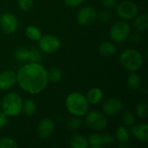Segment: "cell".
I'll use <instances>...</instances> for the list:
<instances>
[{
	"instance_id": "23",
	"label": "cell",
	"mask_w": 148,
	"mask_h": 148,
	"mask_svg": "<svg viewBox=\"0 0 148 148\" xmlns=\"http://www.w3.org/2000/svg\"><path fill=\"white\" fill-rule=\"evenodd\" d=\"M22 112L26 116H33L36 112V104L32 99H27L23 101V108Z\"/></svg>"
},
{
	"instance_id": "34",
	"label": "cell",
	"mask_w": 148,
	"mask_h": 148,
	"mask_svg": "<svg viewBox=\"0 0 148 148\" xmlns=\"http://www.w3.org/2000/svg\"><path fill=\"white\" fill-rule=\"evenodd\" d=\"M101 3L104 8L108 10L114 9L117 5V0H101Z\"/></svg>"
},
{
	"instance_id": "26",
	"label": "cell",
	"mask_w": 148,
	"mask_h": 148,
	"mask_svg": "<svg viewBox=\"0 0 148 148\" xmlns=\"http://www.w3.org/2000/svg\"><path fill=\"white\" fill-rule=\"evenodd\" d=\"M135 115L134 114L130 111V110H127L123 113L122 114V122L124 124V126L126 127H131L132 126H134L135 124Z\"/></svg>"
},
{
	"instance_id": "8",
	"label": "cell",
	"mask_w": 148,
	"mask_h": 148,
	"mask_svg": "<svg viewBox=\"0 0 148 148\" xmlns=\"http://www.w3.org/2000/svg\"><path fill=\"white\" fill-rule=\"evenodd\" d=\"M116 12L121 19L130 20L137 16L138 7L133 1L125 0L120 3H117Z\"/></svg>"
},
{
	"instance_id": "1",
	"label": "cell",
	"mask_w": 148,
	"mask_h": 148,
	"mask_svg": "<svg viewBox=\"0 0 148 148\" xmlns=\"http://www.w3.org/2000/svg\"><path fill=\"white\" fill-rule=\"evenodd\" d=\"M16 82L24 92L37 95L45 89L49 82L47 70L40 62L27 63L17 71Z\"/></svg>"
},
{
	"instance_id": "28",
	"label": "cell",
	"mask_w": 148,
	"mask_h": 148,
	"mask_svg": "<svg viewBox=\"0 0 148 148\" xmlns=\"http://www.w3.org/2000/svg\"><path fill=\"white\" fill-rule=\"evenodd\" d=\"M67 127L70 130H76L78 128H80L82 126V120L81 119V117L78 116H73L72 118L69 119L67 123Z\"/></svg>"
},
{
	"instance_id": "14",
	"label": "cell",
	"mask_w": 148,
	"mask_h": 148,
	"mask_svg": "<svg viewBox=\"0 0 148 148\" xmlns=\"http://www.w3.org/2000/svg\"><path fill=\"white\" fill-rule=\"evenodd\" d=\"M131 134L138 140L146 142L148 140L147 123H141L131 127Z\"/></svg>"
},
{
	"instance_id": "16",
	"label": "cell",
	"mask_w": 148,
	"mask_h": 148,
	"mask_svg": "<svg viewBox=\"0 0 148 148\" xmlns=\"http://www.w3.org/2000/svg\"><path fill=\"white\" fill-rule=\"evenodd\" d=\"M98 49H99V53L101 56L108 57V56H113L116 52L117 48H116V46H115V44L114 42H109V41H105V42H102L100 44Z\"/></svg>"
},
{
	"instance_id": "4",
	"label": "cell",
	"mask_w": 148,
	"mask_h": 148,
	"mask_svg": "<svg viewBox=\"0 0 148 148\" xmlns=\"http://www.w3.org/2000/svg\"><path fill=\"white\" fill-rule=\"evenodd\" d=\"M23 100L21 96L15 93L10 92L6 94L1 101L2 112L7 117H16L22 113Z\"/></svg>"
},
{
	"instance_id": "3",
	"label": "cell",
	"mask_w": 148,
	"mask_h": 148,
	"mask_svg": "<svg viewBox=\"0 0 148 148\" xmlns=\"http://www.w3.org/2000/svg\"><path fill=\"white\" fill-rule=\"evenodd\" d=\"M120 61L122 66L130 72L139 71L144 63L142 54L135 49H127L120 56Z\"/></svg>"
},
{
	"instance_id": "5",
	"label": "cell",
	"mask_w": 148,
	"mask_h": 148,
	"mask_svg": "<svg viewBox=\"0 0 148 148\" xmlns=\"http://www.w3.org/2000/svg\"><path fill=\"white\" fill-rule=\"evenodd\" d=\"M84 123L87 127H89L95 131H101L106 128L108 125V120L104 114L94 110L90 112H87L85 114Z\"/></svg>"
},
{
	"instance_id": "31",
	"label": "cell",
	"mask_w": 148,
	"mask_h": 148,
	"mask_svg": "<svg viewBox=\"0 0 148 148\" xmlns=\"http://www.w3.org/2000/svg\"><path fill=\"white\" fill-rule=\"evenodd\" d=\"M97 18L99 19V21L101 23H108L111 21L112 19V13L110 12L109 10L105 9L103 10H101L99 14H97Z\"/></svg>"
},
{
	"instance_id": "12",
	"label": "cell",
	"mask_w": 148,
	"mask_h": 148,
	"mask_svg": "<svg viewBox=\"0 0 148 148\" xmlns=\"http://www.w3.org/2000/svg\"><path fill=\"white\" fill-rule=\"evenodd\" d=\"M55 131V123L50 119H42L39 121L36 127V133L39 138L47 140L53 134Z\"/></svg>"
},
{
	"instance_id": "27",
	"label": "cell",
	"mask_w": 148,
	"mask_h": 148,
	"mask_svg": "<svg viewBox=\"0 0 148 148\" xmlns=\"http://www.w3.org/2000/svg\"><path fill=\"white\" fill-rule=\"evenodd\" d=\"M135 114L140 119H146L148 116V104L147 102H140L136 106Z\"/></svg>"
},
{
	"instance_id": "10",
	"label": "cell",
	"mask_w": 148,
	"mask_h": 148,
	"mask_svg": "<svg viewBox=\"0 0 148 148\" xmlns=\"http://www.w3.org/2000/svg\"><path fill=\"white\" fill-rule=\"evenodd\" d=\"M0 28L7 34L16 32L18 28V20L16 16L12 13H3L0 16Z\"/></svg>"
},
{
	"instance_id": "29",
	"label": "cell",
	"mask_w": 148,
	"mask_h": 148,
	"mask_svg": "<svg viewBox=\"0 0 148 148\" xmlns=\"http://www.w3.org/2000/svg\"><path fill=\"white\" fill-rule=\"evenodd\" d=\"M42 55L40 49H36V48L29 49V61L30 62H40L42 61Z\"/></svg>"
},
{
	"instance_id": "2",
	"label": "cell",
	"mask_w": 148,
	"mask_h": 148,
	"mask_svg": "<svg viewBox=\"0 0 148 148\" xmlns=\"http://www.w3.org/2000/svg\"><path fill=\"white\" fill-rule=\"evenodd\" d=\"M88 105L86 96L78 92L69 94L65 101V107L72 116H84L88 110Z\"/></svg>"
},
{
	"instance_id": "17",
	"label": "cell",
	"mask_w": 148,
	"mask_h": 148,
	"mask_svg": "<svg viewBox=\"0 0 148 148\" xmlns=\"http://www.w3.org/2000/svg\"><path fill=\"white\" fill-rule=\"evenodd\" d=\"M69 145L72 148H87L88 147V139L81 134H75L69 140Z\"/></svg>"
},
{
	"instance_id": "38",
	"label": "cell",
	"mask_w": 148,
	"mask_h": 148,
	"mask_svg": "<svg viewBox=\"0 0 148 148\" xmlns=\"http://www.w3.org/2000/svg\"><path fill=\"white\" fill-rule=\"evenodd\" d=\"M0 110H1V100H0Z\"/></svg>"
},
{
	"instance_id": "30",
	"label": "cell",
	"mask_w": 148,
	"mask_h": 148,
	"mask_svg": "<svg viewBox=\"0 0 148 148\" xmlns=\"http://www.w3.org/2000/svg\"><path fill=\"white\" fill-rule=\"evenodd\" d=\"M18 147L16 141L10 137L0 139V148H16Z\"/></svg>"
},
{
	"instance_id": "21",
	"label": "cell",
	"mask_w": 148,
	"mask_h": 148,
	"mask_svg": "<svg viewBox=\"0 0 148 148\" xmlns=\"http://www.w3.org/2000/svg\"><path fill=\"white\" fill-rule=\"evenodd\" d=\"M25 35L29 40L33 42H38L42 36L40 29L34 25H29L25 29Z\"/></svg>"
},
{
	"instance_id": "32",
	"label": "cell",
	"mask_w": 148,
	"mask_h": 148,
	"mask_svg": "<svg viewBox=\"0 0 148 148\" xmlns=\"http://www.w3.org/2000/svg\"><path fill=\"white\" fill-rule=\"evenodd\" d=\"M19 8L23 11H29L34 5V0H17Z\"/></svg>"
},
{
	"instance_id": "19",
	"label": "cell",
	"mask_w": 148,
	"mask_h": 148,
	"mask_svg": "<svg viewBox=\"0 0 148 148\" xmlns=\"http://www.w3.org/2000/svg\"><path fill=\"white\" fill-rule=\"evenodd\" d=\"M134 27L138 31L144 32L147 29L148 27V16L147 14L143 13L139 16H135L134 22Z\"/></svg>"
},
{
	"instance_id": "20",
	"label": "cell",
	"mask_w": 148,
	"mask_h": 148,
	"mask_svg": "<svg viewBox=\"0 0 148 148\" xmlns=\"http://www.w3.org/2000/svg\"><path fill=\"white\" fill-rule=\"evenodd\" d=\"M127 83L129 88L137 90L140 88L141 84H142V80H141V77L138 74H136L135 72H132L127 77Z\"/></svg>"
},
{
	"instance_id": "36",
	"label": "cell",
	"mask_w": 148,
	"mask_h": 148,
	"mask_svg": "<svg viewBox=\"0 0 148 148\" xmlns=\"http://www.w3.org/2000/svg\"><path fill=\"white\" fill-rule=\"evenodd\" d=\"M7 123V115L3 112H0V128H3Z\"/></svg>"
},
{
	"instance_id": "15",
	"label": "cell",
	"mask_w": 148,
	"mask_h": 148,
	"mask_svg": "<svg viewBox=\"0 0 148 148\" xmlns=\"http://www.w3.org/2000/svg\"><path fill=\"white\" fill-rule=\"evenodd\" d=\"M104 97V94L103 91L97 87H94L92 88H90L88 93H87V100L88 101V103L92 104V105H97L99 104L102 99Z\"/></svg>"
},
{
	"instance_id": "35",
	"label": "cell",
	"mask_w": 148,
	"mask_h": 148,
	"mask_svg": "<svg viewBox=\"0 0 148 148\" xmlns=\"http://www.w3.org/2000/svg\"><path fill=\"white\" fill-rule=\"evenodd\" d=\"M63 2L69 7H77L82 3L83 0H63Z\"/></svg>"
},
{
	"instance_id": "33",
	"label": "cell",
	"mask_w": 148,
	"mask_h": 148,
	"mask_svg": "<svg viewBox=\"0 0 148 148\" xmlns=\"http://www.w3.org/2000/svg\"><path fill=\"white\" fill-rule=\"evenodd\" d=\"M101 136H102V140H103L104 146H109L114 140V137L109 133H105V134H101Z\"/></svg>"
},
{
	"instance_id": "24",
	"label": "cell",
	"mask_w": 148,
	"mask_h": 148,
	"mask_svg": "<svg viewBox=\"0 0 148 148\" xmlns=\"http://www.w3.org/2000/svg\"><path fill=\"white\" fill-rule=\"evenodd\" d=\"M88 147L92 148H100L103 145L102 136L99 134H92L88 138Z\"/></svg>"
},
{
	"instance_id": "18",
	"label": "cell",
	"mask_w": 148,
	"mask_h": 148,
	"mask_svg": "<svg viewBox=\"0 0 148 148\" xmlns=\"http://www.w3.org/2000/svg\"><path fill=\"white\" fill-rule=\"evenodd\" d=\"M115 138L120 144L126 145L130 139V132L125 126H121L116 129Z\"/></svg>"
},
{
	"instance_id": "9",
	"label": "cell",
	"mask_w": 148,
	"mask_h": 148,
	"mask_svg": "<svg viewBox=\"0 0 148 148\" xmlns=\"http://www.w3.org/2000/svg\"><path fill=\"white\" fill-rule=\"evenodd\" d=\"M97 19V12L91 6L82 7L76 15V20L82 26H89Z\"/></svg>"
},
{
	"instance_id": "7",
	"label": "cell",
	"mask_w": 148,
	"mask_h": 148,
	"mask_svg": "<svg viewBox=\"0 0 148 148\" xmlns=\"http://www.w3.org/2000/svg\"><path fill=\"white\" fill-rule=\"evenodd\" d=\"M39 42V49L45 54L56 53L61 47V41L54 35L42 36Z\"/></svg>"
},
{
	"instance_id": "13",
	"label": "cell",
	"mask_w": 148,
	"mask_h": 148,
	"mask_svg": "<svg viewBox=\"0 0 148 148\" xmlns=\"http://www.w3.org/2000/svg\"><path fill=\"white\" fill-rule=\"evenodd\" d=\"M16 82V74L12 70H5L0 73V90H9Z\"/></svg>"
},
{
	"instance_id": "6",
	"label": "cell",
	"mask_w": 148,
	"mask_h": 148,
	"mask_svg": "<svg viewBox=\"0 0 148 148\" xmlns=\"http://www.w3.org/2000/svg\"><path fill=\"white\" fill-rule=\"evenodd\" d=\"M131 32L130 25L124 21L117 22L112 25L109 32V36L111 39L117 43H121L127 41L129 37Z\"/></svg>"
},
{
	"instance_id": "37",
	"label": "cell",
	"mask_w": 148,
	"mask_h": 148,
	"mask_svg": "<svg viewBox=\"0 0 148 148\" xmlns=\"http://www.w3.org/2000/svg\"><path fill=\"white\" fill-rule=\"evenodd\" d=\"M130 39H131V42H132L136 43V42H138L140 41V36L139 34H137V33H134V34H133V35L131 36Z\"/></svg>"
},
{
	"instance_id": "11",
	"label": "cell",
	"mask_w": 148,
	"mask_h": 148,
	"mask_svg": "<svg viewBox=\"0 0 148 148\" xmlns=\"http://www.w3.org/2000/svg\"><path fill=\"white\" fill-rule=\"evenodd\" d=\"M123 107L124 104L121 99L116 97L109 98L102 106L103 114L107 116H115L122 111Z\"/></svg>"
},
{
	"instance_id": "22",
	"label": "cell",
	"mask_w": 148,
	"mask_h": 148,
	"mask_svg": "<svg viewBox=\"0 0 148 148\" xmlns=\"http://www.w3.org/2000/svg\"><path fill=\"white\" fill-rule=\"evenodd\" d=\"M47 77L49 82L57 83L61 82L63 77L62 71L58 68H51L50 69L47 70Z\"/></svg>"
},
{
	"instance_id": "25",
	"label": "cell",
	"mask_w": 148,
	"mask_h": 148,
	"mask_svg": "<svg viewBox=\"0 0 148 148\" xmlns=\"http://www.w3.org/2000/svg\"><path fill=\"white\" fill-rule=\"evenodd\" d=\"M14 56L16 60L19 62H26L29 61V49L24 47L18 48L15 50L14 52Z\"/></svg>"
}]
</instances>
